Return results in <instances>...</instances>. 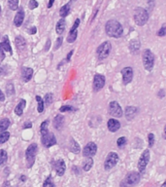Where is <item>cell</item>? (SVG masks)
Here are the masks:
<instances>
[{
    "mask_svg": "<svg viewBox=\"0 0 166 187\" xmlns=\"http://www.w3.org/2000/svg\"><path fill=\"white\" fill-rule=\"evenodd\" d=\"M63 122H64V118L63 116H60V115H56L55 120H53V124H55V127L56 128L57 130H60L61 127L63 125Z\"/></svg>",
    "mask_w": 166,
    "mask_h": 187,
    "instance_id": "obj_26",
    "label": "cell"
},
{
    "mask_svg": "<svg viewBox=\"0 0 166 187\" xmlns=\"http://www.w3.org/2000/svg\"><path fill=\"white\" fill-rule=\"evenodd\" d=\"M105 31L107 35L113 38H120L124 33L122 25L116 20H110L105 24Z\"/></svg>",
    "mask_w": 166,
    "mask_h": 187,
    "instance_id": "obj_1",
    "label": "cell"
},
{
    "mask_svg": "<svg viewBox=\"0 0 166 187\" xmlns=\"http://www.w3.org/2000/svg\"><path fill=\"white\" fill-rule=\"evenodd\" d=\"M36 100L38 103V105H37V110H38L39 113H42L44 111V107H45V103H44V100L42 99L41 97L39 95H36Z\"/></svg>",
    "mask_w": 166,
    "mask_h": 187,
    "instance_id": "obj_29",
    "label": "cell"
},
{
    "mask_svg": "<svg viewBox=\"0 0 166 187\" xmlns=\"http://www.w3.org/2000/svg\"><path fill=\"white\" fill-rule=\"evenodd\" d=\"M142 61H143V65L146 70L152 71L154 65V56L150 49H146L143 52Z\"/></svg>",
    "mask_w": 166,
    "mask_h": 187,
    "instance_id": "obj_4",
    "label": "cell"
},
{
    "mask_svg": "<svg viewBox=\"0 0 166 187\" xmlns=\"http://www.w3.org/2000/svg\"><path fill=\"white\" fill-rule=\"evenodd\" d=\"M107 127H108V130L110 132L115 133L121 129V123L115 118H111L109 119L108 123H107Z\"/></svg>",
    "mask_w": 166,
    "mask_h": 187,
    "instance_id": "obj_18",
    "label": "cell"
},
{
    "mask_svg": "<svg viewBox=\"0 0 166 187\" xmlns=\"http://www.w3.org/2000/svg\"><path fill=\"white\" fill-rule=\"evenodd\" d=\"M33 75V69L30 67H23L21 69V77L23 82H28Z\"/></svg>",
    "mask_w": 166,
    "mask_h": 187,
    "instance_id": "obj_19",
    "label": "cell"
},
{
    "mask_svg": "<svg viewBox=\"0 0 166 187\" xmlns=\"http://www.w3.org/2000/svg\"><path fill=\"white\" fill-rule=\"evenodd\" d=\"M23 20H24V11L23 8L20 7L14 18V24L17 26V28H20V26L23 24Z\"/></svg>",
    "mask_w": 166,
    "mask_h": 187,
    "instance_id": "obj_17",
    "label": "cell"
},
{
    "mask_svg": "<svg viewBox=\"0 0 166 187\" xmlns=\"http://www.w3.org/2000/svg\"><path fill=\"white\" fill-rule=\"evenodd\" d=\"M127 140H126V137H119L117 138V145L119 146L120 148L121 147H124L125 144H126Z\"/></svg>",
    "mask_w": 166,
    "mask_h": 187,
    "instance_id": "obj_37",
    "label": "cell"
},
{
    "mask_svg": "<svg viewBox=\"0 0 166 187\" xmlns=\"http://www.w3.org/2000/svg\"><path fill=\"white\" fill-rule=\"evenodd\" d=\"M4 100H5V95L2 93V91L0 90V101H4Z\"/></svg>",
    "mask_w": 166,
    "mask_h": 187,
    "instance_id": "obj_47",
    "label": "cell"
},
{
    "mask_svg": "<svg viewBox=\"0 0 166 187\" xmlns=\"http://www.w3.org/2000/svg\"><path fill=\"white\" fill-rule=\"evenodd\" d=\"M52 99H53V95L52 93H48L46 95H45V99H44V103L45 105L49 106L52 103Z\"/></svg>",
    "mask_w": 166,
    "mask_h": 187,
    "instance_id": "obj_35",
    "label": "cell"
},
{
    "mask_svg": "<svg viewBox=\"0 0 166 187\" xmlns=\"http://www.w3.org/2000/svg\"><path fill=\"white\" fill-rule=\"evenodd\" d=\"M133 17H134V22L136 23L137 25L143 26L149 21V13L146 9H144L142 7H138L134 10Z\"/></svg>",
    "mask_w": 166,
    "mask_h": 187,
    "instance_id": "obj_3",
    "label": "cell"
},
{
    "mask_svg": "<svg viewBox=\"0 0 166 187\" xmlns=\"http://www.w3.org/2000/svg\"><path fill=\"white\" fill-rule=\"evenodd\" d=\"M163 137H164V138L166 140V125H165V127H164V133H163Z\"/></svg>",
    "mask_w": 166,
    "mask_h": 187,
    "instance_id": "obj_53",
    "label": "cell"
},
{
    "mask_svg": "<svg viewBox=\"0 0 166 187\" xmlns=\"http://www.w3.org/2000/svg\"><path fill=\"white\" fill-rule=\"evenodd\" d=\"M55 3V0H50L49 3H48V8H52V6Z\"/></svg>",
    "mask_w": 166,
    "mask_h": 187,
    "instance_id": "obj_48",
    "label": "cell"
},
{
    "mask_svg": "<svg viewBox=\"0 0 166 187\" xmlns=\"http://www.w3.org/2000/svg\"><path fill=\"white\" fill-rule=\"evenodd\" d=\"M48 126H49V120H46L41 124V127H40L41 136L45 135V133H47L48 132H49V131H48Z\"/></svg>",
    "mask_w": 166,
    "mask_h": 187,
    "instance_id": "obj_34",
    "label": "cell"
},
{
    "mask_svg": "<svg viewBox=\"0 0 166 187\" xmlns=\"http://www.w3.org/2000/svg\"><path fill=\"white\" fill-rule=\"evenodd\" d=\"M70 9H71V2H68L65 5H63L60 10V16L61 17V19L67 17L68 14L70 13Z\"/></svg>",
    "mask_w": 166,
    "mask_h": 187,
    "instance_id": "obj_22",
    "label": "cell"
},
{
    "mask_svg": "<svg viewBox=\"0 0 166 187\" xmlns=\"http://www.w3.org/2000/svg\"><path fill=\"white\" fill-rule=\"evenodd\" d=\"M50 46H51V40L49 39V40H48V44H46V48H45V51H46V52H47V51H49Z\"/></svg>",
    "mask_w": 166,
    "mask_h": 187,
    "instance_id": "obj_46",
    "label": "cell"
},
{
    "mask_svg": "<svg viewBox=\"0 0 166 187\" xmlns=\"http://www.w3.org/2000/svg\"><path fill=\"white\" fill-rule=\"evenodd\" d=\"M73 52H74V51H71V52L69 53V54L67 55V58H66V61H67V62H69V61H70V58H71V57H72V54H73Z\"/></svg>",
    "mask_w": 166,
    "mask_h": 187,
    "instance_id": "obj_49",
    "label": "cell"
},
{
    "mask_svg": "<svg viewBox=\"0 0 166 187\" xmlns=\"http://www.w3.org/2000/svg\"><path fill=\"white\" fill-rule=\"evenodd\" d=\"M149 161H150V151L149 149H146V150L143 151V153L141 154V157L139 158V161H138V170L141 174L145 172V170L149 164Z\"/></svg>",
    "mask_w": 166,
    "mask_h": 187,
    "instance_id": "obj_8",
    "label": "cell"
},
{
    "mask_svg": "<svg viewBox=\"0 0 166 187\" xmlns=\"http://www.w3.org/2000/svg\"><path fill=\"white\" fill-rule=\"evenodd\" d=\"M25 104H26V101L24 99H20V103L16 106L15 108V113L17 114L18 116H21L23 115V109L25 107Z\"/></svg>",
    "mask_w": 166,
    "mask_h": 187,
    "instance_id": "obj_23",
    "label": "cell"
},
{
    "mask_svg": "<svg viewBox=\"0 0 166 187\" xmlns=\"http://www.w3.org/2000/svg\"><path fill=\"white\" fill-rule=\"evenodd\" d=\"M141 175L138 172H130L128 173L125 178L122 179V181L120 184V187H133L135 186L136 184H138V182L140 181Z\"/></svg>",
    "mask_w": 166,
    "mask_h": 187,
    "instance_id": "obj_2",
    "label": "cell"
},
{
    "mask_svg": "<svg viewBox=\"0 0 166 187\" xmlns=\"http://www.w3.org/2000/svg\"><path fill=\"white\" fill-rule=\"evenodd\" d=\"M43 187H56L55 183L52 182V179L51 175H49L46 178V180L44 181V183H43Z\"/></svg>",
    "mask_w": 166,
    "mask_h": 187,
    "instance_id": "obj_36",
    "label": "cell"
},
{
    "mask_svg": "<svg viewBox=\"0 0 166 187\" xmlns=\"http://www.w3.org/2000/svg\"><path fill=\"white\" fill-rule=\"evenodd\" d=\"M122 75V82L125 85L129 84L133 79V69L132 67H125L121 70Z\"/></svg>",
    "mask_w": 166,
    "mask_h": 187,
    "instance_id": "obj_15",
    "label": "cell"
},
{
    "mask_svg": "<svg viewBox=\"0 0 166 187\" xmlns=\"http://www.w3.org/2000/svg\"><path fill=\"white\" fill-rule=\"evenodd\" d=\"M0 15H1V6H0Z\"/></svg>",
    "mask_w": 166,
    "mask_h": 187,
    "instance_id": "obj_55",
    "label": "cell"
},
{
    "mask_svg": "<svg viewBox=\"0 0 166 187\" xmlns=\"http://www.w3.org/2000/svg\"><path fill=\"white\" fill-rule=\"evenodd\" d=\"M112 50V45L109 41H105L102 44L99 45V47L96 50V55L99 61H103L105 58H108Z\"/></svg>",
    "mask_w": 166,
    "mask_h": 187,
    "instance_id": "obj_5",
    "label": "cell"
},
{
    "mask_svg": "<svg viewBox=\"0 0 166 187\" xmlns=\"http://www.w3.org/2000/svg\"><path fill=\"white\" fill-rule=\"evenodd\" d=\"M31 127H32V123L27 122V123H25V124H24L23 129H27V128H31Z\"/></svg>",
    "mask_w": 166,
    "mask_h": 187,
    "instance_id": "obj_45",
    "label": "cell"
},
{
    "mask_svg": "<svg viewBox=\"0 0 166 187\" xmlns=\"http://www.w3.org/2000/svg\"><path fill=\"white\" fill-rule=\"evenodd\" d=\"M38 5H39V3L37 2L36 0H30L29 3H28V8L30 10H34L35 8L38 7Z\"/></svg>",
    "mask_w": 166,
    "mask_h": 187,
    "instance_id": "obj_40",
    "label": "cell"
},
{
    "mask_svg": "<svg viewBox=\"0 0 166 187\" xmlns=\"http://www.w3.org/2000/svg\"><path fill=\"white\" fill-rule=\"evenodd\" d=\"M37 153V144L32 143L28 146V148L25 151V158H26V164H27V168L30 169L33 166L35 162V156Z\"/></svg>",
    "mask_w": 166,
    "mask_h": 187,
    "instance_id": "obj_6",
    "label": "cell"
},
{
    "mask_svg": "<svg viewBox=\"0 0 166 187\" xmlns=\"http://www.w3.org/2000/svg\"><path fill=\"white\" fill-rule=\"evenodd\" d=\"M2 187H11V184H10L9 181H5V182L3 183V185H2Z\"/></svg>",
    "mask_w": 166,
    "mask_h": 187,
    "instance_id": "obj_51",
    "label": "cell"
},
{
    "mask_svg": "<svg viewBox=\"0 0 166 187\" xmlns=\"http://www.w3.org/2000/svg\"><path fill=\"white\" fill-rule=\"evenodd\" d=\"M157 36H160V37H162V36H165L166 35V24H163L161 26V28H160L158 31H157Z\"/></svg>",
    "mask_w": 166,
    "mask_h": 187,
    "instance_id": "obj_41",
    "label": "cell"
},
{
    "mask_svg": "<svg viewBox=\"0 0 166 187\" xmlns=\"http://www.w3.org/2000/svg\"><path fill=\"white\" fill-rule=\"evenodd\" d=\"M10 137V133L9 132H3L0 133V144H3L6 142Z\"/></svg>",
    "mask_w": 166,
    "mask_h": 187,
    "instance_id": "obj_33",
    "label": "cell"
},
{
    "mask_svg": "<svg viewBox=\"0 0 166 187\" xmlns=\"http://www.w3.org/2000/svg\"><path fill=\"white\" fill-rule=\"evenodd\" d=\"M92 165H93V160L92 158H90V157H88L87 159H85V161L84 162V170L85 172H88V170L92 168Z\"/></svg>",
    "mask_w": 166,
    "mask_h": 187,
    "instance_id": "obj_28",
    "label": "cell"
},
{
    "mask_svg": "<svg viewBox=\"0 0 166 187\" xmlns=\"http://www.w3.org/2000/svg\"><path fill=\"white\" fill-rule=\"evenodd\" d=\"M79 25H80V20L77 19L76 21H75L73 26L70 29V32H69V34L67 36V42H68V43H73V42L76 41L77 36H78V26Z\"/></svg>",
    "mask_w": 166,
    "mask_h": 187,
    "instance_id": "obj_14",
    "label": "cell"
},
{
    "mask_svg": "<svg viewBox=\"0 0 166 187\" xmlns=\"http://www.w3.org/2000/svg\"><path fill=\"white\" fill-rule=\"evenodd\" d=\"M69 150L73 153H79L80 152V145L78 142L75 141L73 138H71L70 140V146H69Z\"/></svg>",
    "mask_w": 166,
    "mask_h": 187,
    "instance_id": "obj_27",
    "label": "cell"
},
{
    "mask_svg": "<svg viewBox=\"0 0 166 187\" xmlns=\"http://www.w3.org/2000/svg\"><path fill=\"white\" fill-rule=\"evenodd\" d=\"M7 93L11 95H13L14 94V86L12 84H9V85H7Z\"/></svg>",
    "mask_w": 166,
    "mask_h": 187,
    "instance_id": "obj_43",
    "label": "cell"
},
{
    "mask_svg": "<svg viewBox=\"0 0 166 187\" xmlns=\"http://www.w3.org/2000/svg\"><path fill=\"white\" fill-rule=\"evenodd\" d=\"M105 76H103L102 74H95L94 78H93V84H92V88H93V92H99V91L105 86Z\"/></svg>",
    "mask_w": 166,
    "mask_h": 187,
    "instance_id": "obj_12",
    "label": "cell"
},
{
    "mask_svg": "<svg viewBox=\"0 0 166 187\" xmlns=\"http://www.w3.org/2000/svg\"><path fill=\"white\" fill-rule=\"evenodd\" d=\"M109 113L111 116L116 117V118H121L122 114H124V112H122V108L119 104V103L114 100V101H111L109 104Z\"/></svg>",
    "mask_w": 166,
    "mask_h": 187,
    "instance_id": "obj_9",
    "label": "cell"
},
{
    "mask_svg": "<svg viewBox=\"0 0 166 187\" xmlns=\"http://www.w3.org/2000/svg\"><path fill=\"white\" fill-rule=\"evenodd\" d=\"M137 112H138V108L135 107V106H127L125 111V115L127 120H132L134 119Z\"/></svg>",
    "mask_w": 166,
    "mask_h": 187,
    "instance_id": "obj_20",
    "label": "cell"
},
{
    "mask_svg": "<svg viewBox=\"0 0 166 187\" xmlns=\"http://www.w3.org/2000/svg\"><path fill=\"white\" fill-rule=\"evenodd\" d=\"M19 2L20 0H8V7L12 11H16L19 9Z\"/></svg>",
    "mask_w": 166,
    "mask_h": 187,
    "instance_id": "obj_30",
    "label": "cell"
},
{
    "mask_svg": "<svg viewBox=\"0 0 166 187\" xmlns=\"http://www.w3.org/2000/svg\"><path fill=\"white\" fill-rule=\"evenodd\" d=\"M96 152H97V145L94 142H88L83 149V155L85 158H92L96 154Z\"/></svg>",
    "mask_w": 166,
    "mask_h": 187,
    "instance_id": "obj_13",
    "label": "cell"
},
{
    "mask_svg": "<svg viewBox=\"0 0 166 187\" xmlns=\"http://www.w3.org/2000/svg\"><path fill=\"white\" fill-rule=\"evenodd\" d=\"M4 52H8L10 55H13L12 47H11L10 41L7 35L3 36V41L0 43V55H1V60H4Z\"/></svg>",
    "mask_w": 166,
    "mask_h": 187,
    "instance_id": "obj_11",
    "label": "cell"
},
{
    "mask_svg": "<svg viewBox=\"0 0 166 187\" xmlns=\"http://www.w3.org/2000/svg\"><path fill=\"white\" fill-rule=\"evenodd\" d=\"M36 32H37V28H35V26H33L32 28L28 29V33H29V34H35Z\"/></svg>",
    "mask_w": 166,
    "mask_h": 187,
    "instance_id": "obj_44",
    "label": "cell"
},
{
    "mask_svg": "<svg viewBox=\"0 0 166 187\" xmlns=\"http://www.w3.org/2000/svg\"><path fill=\"white\" fill-rule=\"evenodd\" d=\"M148 140H149V147H153V144H154V135L153 133H149V136H148Z\"/></svg>",
    "mask_w": 166,
    "mask_h": 187,
    "instance_id": "obj_39",
    "label": "cell"
},
{
    "mask_svg": "<svg viewBox=\"0 0 166 187\" xmlns=\"http://www.w3.org/2000/svg\"><path fill=\"white\" fill-rule=\"evenodd\" d=\"M55 169H56L57 175L62 176L66 170V165H65V162H64V160L60 159V160H57L56 162H55Z\"/></svg>",
    "mask_w": 166,
    "mask_h": 187,
    "instance_id": "obj_16",
    "label": "cell"
},
{
    "mask_svg": "<svg viewBox=\"0 0 166 187\" xmlns=\"http://www.w3.org/2000/svg\"><path fill=\"white\" fill-rule=\"evenodd\" d=\"M11 125V122L9 119L4 118L2 120H0V133H3L6 131Z\"/></svg>",
    "mask_w": 166,
    "mask_h": 187,
    "instance_id": "obj_25",
    "label": "cell"
},
{
    "mask_svg": "<svg viewBox=\"0 0 166 187\" xmlns=\"http://www.w3.org/2000/svg\"><path fill=\"white\" fill-rule=\"evenodd\" d=\"M147 1H148V4H149L150 8H152L153 6V0H147Z\"/></svg>",
    "mask_w": 166,
    "mask_h": 187,
    "instance_id": "obj_50",
    "label": "cell"
},
{
    "mask_svg": "<svg viewBox=\"0 0 166 187\" xmlns=\"http://www.w3.org/2000/svg\"><path fill=\"white\" fill-rule=\"evenodd\" d=\"M15 43H16V45H17V47L19 48V49H20V48H24V47H25V40H24V38H23V37H21V36L16 37Z\"/></svg>",
    "mask_w": 166,
    "mask_h": 187,
    "instance_id": "obj_31",
    "label": "cell"
},
{
    "mask_svg": "<svg viewBox=\"0 0 166 187\" xmlns=\"http://www.w3.org/2000/svg\"><path fill=\"white\" fill-rule=\"evenodd\" d=\"M65 28H66V22H65V20H64V19H60V20L57 22L56 26V33H57L58 35H61V34L64 32Z\"/></svg>",
    "mask_w": 166,
    "mask_h": 187,
    "instance_id": "obj_21",
    "label": "cell"
},
{
    "mask_svg": "<svg viewBox=\"0 0 166 187\" xmlns=\"http://www.w3.org/2000/svg\"><path fill=\"white\" fill-rule=\"evenodd\" d=\"M139 49H140V42H139V40H137V39L132 40L129 44L130 52L132 53V54H135V53H137L139 51Z\"/></svg>",
    "mask_w": 166,
    "mask_h": 187,
    "instance_id": "obj_24",
    "label": "cell"
},
{
    "mask_svg": "<svg viewBox=\"0 0 166 187\" xmlns=\"http://www.w3.org/2000/svg\"><path fill=\"white\" fill-rule=\"evenodd\" d=\"M60 112H70V111H76L74 107L72 106H69V105H64V106H61L60 109Z\"/></svg>",
    "mask_w": 166,
    "mask_h": 187,
    "instance_id": "obj_38",
    "label": "cell"
},
{
    "mask_svg": "<svg viewBox=\"0 0 166 187\" xmlns=\"http://www.w3.org/2000/svg\"><path fill=\"white\" fill-rule=\"evenodd\" d=\"M25 180H26V176H25V175H21V176H20V181L24 182Z\"/></svg>",
    "mask_w": 166,
    "mask_h": 187,
    "instance_id": "obj_52",
    "label": "cell"
},
{
    "mask_svg": "<svg viewBox=\"0 0 166 187\" xmlns=\"http://www.w3.org/2000/svg\"><path fill=\"white\" fill-rule=\"evenodd\" d=\"M161 187H166V180H165L164 182H163V184L161 185Z\"/></svg>",
    "mask_w": 166,
    "mask_h": 187,
    "instance_id": "obj_54",
    "label": "cell"
},
{
    "mask_svg": "<svg viewBox=\"0 0 166 187\" xmlns=\"http://www.w3.org/2000/svg\"><path fill=\"white\" fill-rule=\"evenodd\" d=\"M119 162V155L116 152H110L105 159L104 162V169L106 170H109L116 167V165Z\"/></svg>",
    "mask_w": 166,
    "mask_h": 187,
    "instance_id": "obj_7",
    "label": "cell"
},
{
    "mask_svg": "<svg viewBox=\"0 0 166 187\" xmlns=\"http://www.w3.org/2000/svg\"><path fill=\"white\" fill-rule=\"evenodd\" d=\"M7 160H8V154H7V152L5 151L4 149H1V150H0V166L6 163Z\"/></svg>",
    "mask_w": 166,
    "mask_h": 187,
    "instance_id": "obj_32",
    "label": "cell"
},
{
    "mask_svg": "<svg viewBox=\"0 0 166 187\" xmlns=\"http://www.w3.org/2000/svg\"><path fill=\"white\" fill-rule=\"evenodd\" d=\"M62 37H58L56 39V47H55V50H57L58 48H60L61 45H62Z\"/></svg>",
    "mask_w": 166,
    "mask_h": 187,
    "instance_id": "obj_42",
    "label": "cell"
},
{
    "mask_svg": "<svg viewBox=\"0 0 166 187\" xmlns=\"http://www.w3.org/2000/svg\"><path fill=\"white\" fill-rule=\"evenodd\" d=\"M41 142L47 148H50L56 143V138L52 133L48 132L45 135L41 136Z\"/></svg>",
    "mask_w": 166,
    "mask_h": 187,
    "instance_id": "obj_10",
    "label": "cell"
}]
</instances>
